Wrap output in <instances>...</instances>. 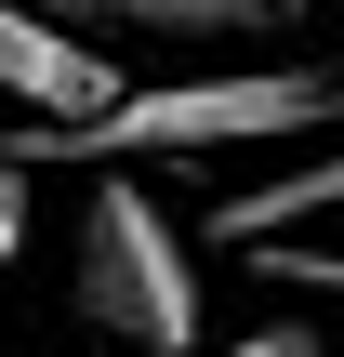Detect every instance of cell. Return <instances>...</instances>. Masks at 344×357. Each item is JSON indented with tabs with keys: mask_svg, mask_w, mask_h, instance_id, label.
<instances>
[{
	"mask_svg": "<svg viewBox=\"0 0 344 357\" xmlns=\"http://www.w3.org/2000/svg\"><path fill=\"white\" fill-rule=\"evenodd\" d=\"M0 93L27 106V132H66V119H93V106L119 93V66H106V53H80L66 26H40V13H13V0H0Z\"/></svg>",
	"mask_w": 344,
	"mask_h": 357,
	"instance_id": "277c9868",
	"label": "cell"
},
{
	"mask_svg": "<svg viewBox=\"0 0 344 357\" xmlns=\"http://www.w3.org/2000/svg\"><path fill=\"white\" fill-rule=\"evenodd\" d=\"M318 212H344V146H305V159L225 185V199H212V238H225V252H278V238L318 225Z\"/></svg>",
	"mask_w": 344,
	"mask_h": 357,
	"instance_id": "5b68a950",
	"label": "cell"
},
{
	"mask_svg": "<svg viewBox=\"0 0 344 357\" xmlns=\"http://www.w3.org/2000/svg\"><path fill=\"white\" fill-rule=\"evenodd\" d=\"M292 13H344V0H292Z\"/></svg>",
	"mask_w": 344,
	"mask_h": 357,
	"instance_id": "9c48e42d",
	"label": "cell"
},
{
	"mask_svg": "<svg viewBox=\"0 0 344 357\" xmlns=\"http://www.w3.org/2000/svg\"><path fill=\"white\" fill-rule=\"evenodd\" d=\"M292 132H344V66L331 53H265V66H199V79H119L93 119L66 132H13L0 159H80V172H133V159H225V146H292Z\"/></svg>",
	"mask_w": 344,
	"mask_h": 357,
	"instance_id": "6da1fadb",
	"label": "cell"
},
{
	"mask_svg": "<svg viewBox=\"0 0 344 357\" xmlns=\"http://www.w3.org/2000/svg\"><path fill=\"white\" fill-rule=\"evenodd\" d=\"M239 265H265V278H305V291H331V305H344V252H239Z\"/></svg>",
	"mask_w": 344,
	"mask_h": 357,
	"instance_id": "8992f818",
	"label": "cell"
},
{
	"mask_svg": "<svg viewBox=\"0 0 344 357\" xmlns=\"http://www.w3.org/2000/svg\"><path fill=\"white\" fill-rule=\"evenodd\" d=\"M13 265H27V172L0 159V278H13Z\"/></svg>",
	"mask_w": 344,
	"mask_h": 357,
	"instance_id": "ba28073f",
	"label": "cell"
},
{
	"mask_svg": "<svg viewBox=\"0 0 344 357\" xmlns=\"http://www.w3.org/2000/svg\"><path fill=\"white\" fill-rule=\"evenodd\" d=\"M80 318L119 331L133 357L199 344V252L133 172H93V199H80Z\"/></svg>",
	"mask_w": 344,
	"mask_h": 357,
	"instance_id": "7a4b0ae2",
	"label": "cell"
},
{
	"mask_svg": "<svg viewBox=\"0 0 344 357\" xmlns=\"http://www.w3.org/2000/svg\"><path fill=\"white\" fill-rule=\"evenodd\" d=\"M225 357H331V331H305V318H265V331H239Z\"/></svg>",
	"mask_w": 344,
	"mask_h": 357,
	"instance_id": "52a82bcc",
	"label": "cell"
},
{
	"mask_svg": "<svg viewBox=\"0 0 344 357\" xmlns=\"http://www.w3.org/2000/svg\"><path fill=\"white\" fill-rule=\"evenodd\" d=\"M13 13L66 26L80 53H93V40H172V53H239V66H265V40H305L292 0H13Z\"/></svg>",
	"mask_w": 344,
	"mask_h": 357,
	"instance_id": "3957f363",
	"label": "cell"
}]
</instances>
